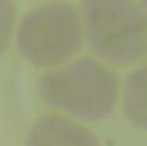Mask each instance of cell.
<instances>
[{
    "label": "cell",
    "instance_id": "3957f363",
    "mask_svg": "<svg viewBox=\"0 0 147 146\" xmlns=\"http://www.w3.org/2000/svg\"><path fill=\"white\" fill-rule=\"evenodd\" d=\"M83 26L77 10L55 2L31 10L16 34L18 51L28 63L38 67L60 65L82 47Z\"/></svg>",
    "mask_w": 147,
    "mask_h": 146
},
{
    "label": "cell",
    "instance_id": "6da1fadb",
    "mask_svg": "<svg viewBox=\"0 0 147 146\" xmlns=\"http://www.w3.org/2000/svg\"><path fill=\"white\" fill-rule=\"evenodd\" d=\"M38 94L48 107L83 120L108 117L118 101V79L99 61L80 58L38 82Z\"/></svg>",
    "mask_w": 147,
    "mask_h": 146
},
{
    "label": "cell",
    "instance_id": "277c9868",
    "mask_svg": "<svg viewBox=\"0 0 147 146\" xmlns=\"http://www.w3.org/2000/svg\"><path fill=\"white\" fill-rule=\"evenodd\" d=\"M26 146H99L85 126L60 115L39 117L26 136Z\"/></svg>",
    "mask_w": 147,
    "mask_h": 146
},
{
    "label": "cell",
    "instance_id": "7a4b0ae2",
    "mask_svg": "<svg viewBox=\"0 0 147 146\" xmlns=\"http://www.w3.org/2000/svg\"><path fill=\"white\" fill-rule=\"evenodd\" d=\"M82 26L92 50L117 66L146 53V19L136 0H82Z\"/></svg>",
    "mask_w": 147,
    "mask_h": 146
},
{
    "label": "cell",
    "instance_id": "8992f818",
    "mask_svg": "<svg viewBox=\"0 0 147 146\" xmlns=\"http://www.w3.org/2000/svg\"><path fill=\"white\" fill-rule=\"evenodd\" d=\"M15 3L13 0H0V54L10 43V37L15 25Z\"/></svg>",
    "mask_w": 147,
    "mask_h": 146
},
{
    "label": "cell",
    "instance_id": "5b68a950",
    "mask_svg": "<svg viewBox=\"0 0 147 146\" xmlns=\"http://www.w3.org/2000/svg\"><path fill=\"white\" fill-rule=\"evenodd\" d=\"M144 85L146 69H136L127 80L124 91V110L128 120L141 130L146 129V110H144Z\"/></svg>",
    "mask_w": 147,
    "mask_h": 146
}]
</instances>
